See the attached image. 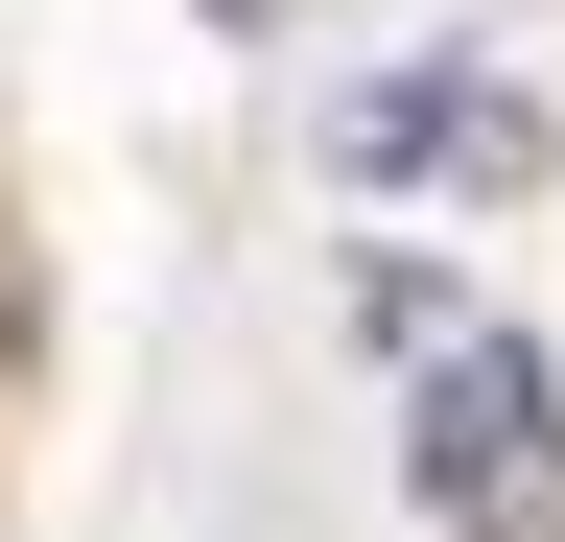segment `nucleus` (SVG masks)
Listing matches in <instances>:
<instances>
[{
	"instance_id": "nucleus-1",
	"label": "nucleus",
	"mask_w": 565,
	"mask_h": 542,
	"mask_svg": "<svg viewBox=\"0 0 565 542\" xmlns=\"http://www.w3.org/2000/svg\"><path fill=\"white\" fill-rule=\"evenodd\" d=\"M401 496L448 542H565V378H542V330H424Z\"/></svg>"
},
{
	"instance_id": "nucleus-2",
	"label": "nucleus",
	"mask_w": 565,
	"mask_h": 542,
	"mask_svg": "<svg viewBox=\"0 0 565 542\" xmlns=\"http://www.w3.org/2000/svg\"><path fill=\"white\" fill-rule=\"evenodd\" d=\"M330 166L353 189H542V118L494 95V72H377V95L330 118Z\"/></svg>"
},
{
	"instance_id": "nucleus-3",
	"label": "nucleus",
	"mask_w": 565,
	"mask_h": 542,
	"mask_svg": "<svg viewBox=\"0 0 565 542\" xmlns=\"http://www.w3.org/2000/svg\"><path fill=\"white\" fill-rule=\"evenodd\" d=\"M0 378H24V284H0Z\"/></svg>"
},
{
	"instance_id": "nucleus-4",
	"label": "nucleus",
	"mask_w": 565,
	"mask_h": 542,
	"mask_svg": "<svg viewBox=\"0 0 565 542\" xmlns=\"http://www.w3.org/2000/svg\"><path fill=\"white\" fill-rule=\"evenodd\" d=\"M212 24H236V47H259V24H282V0H212Z\"/></svg>"
}]
</instances>
